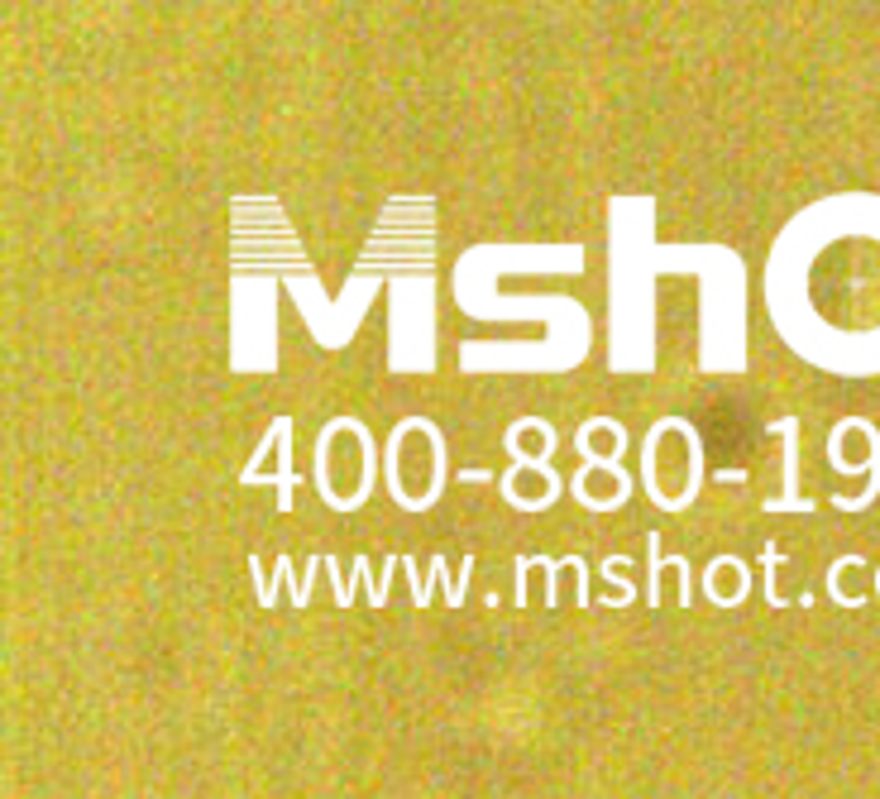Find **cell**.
I'll return each instance as SVG.
<instances>
[{
  "label": "cell",
  "instance_id": "4",
  "mask_svg": "<svg viewBox=\"0 0 880 799\" xmlns=\"http://www.w3.org/2000/svg\"><path fill=\"white\" fill-rule=\"evenodd\" d=\"M254 580H264V574L254 570ZM278 580H292V565H288V556L278 560ZM258 598H264V604H273V584H264V589H258Z\"/></svg>",
  "mask_w": 880,
  "mask_h": 799
},
{
  "label": "cell",
  "instance_id": "3",
  "mask_svg": "<svg viewBox=\"0 0 880 799\" xmlns=\"http://www.w3.org/2000/svg\"><path fill=\"white\" fill-rule=\"evenodd\" d=\"M537 350H541V346H527L522 354H537ZM522 354H517V360H513V368H522V364H527ZM483 360H498V354H493L489 346H460V368H469V374H474V368H479Z\"/></svg>",
  "mask_w": 880,
  "mask_h": 799
},
{
  "label": "cell",
  "instance_id": "2",
  "mask_svg": "<svg viewBox=\"0 0 880 799\" xmlns=\"http://www.w3.org/2000/svg\"><path fill=\"white\" fill-rule=\"evenodd\" d=\"M278 455H282V470H278V512H292V422L288 416H278Z\"/></svg>",
  "mask_w": 880,
  "mask_h": 799
},
{
  "label": "cell",
  "instance_id": "1",
  "mask_svg": "<svg viewBox=\"0 0 880 799\" xmlns=\"http://www.w3.org/2000/svg\"><path fill=\"white\" fill-rule=\"evenodd\" d=\"M775 432H780V440H785V498H771L766 508H771V512H809L813 503L795 498V474H799V470H795V460H799V422H795V416H785V422H780Z\"/></svg>",
  "mask_w": 880,
  "mask_h": 799
}]
</instances>
